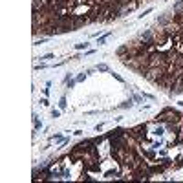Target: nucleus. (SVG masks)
<instances>
[{
	"instance_id": "f03ea898",
	"label": "nucleus",
	"mask_w": 183,
	"mask_h": 183,
	"mask_svg": "<svg viewBox=\"0 0 183 183\" xmlns=\"http://www.w3.org/2000/svg\"><path fill=\"white\" fill-rule=\"evenodd\" d=\"M97 70H101V71H106V70H108V68H106V66H105V64H101V66H97Z\"/></svg>"
},
{
	"instance_id": "7ed1b4c3",
	"label": "nucleus",
	"mask_w": 183,
	"mask_h": 183,
	"mask_svg": "<svg viewBox=\"0 0 183 183\" xmlns=\"http://www.w3.org/2000/svg\"><path fill=\"white\" fill-rule=\"evenodd\" d=\"M61 108H66V99H64V97L61 99Z\"/></svg>"
},
{
	"instance_id": "f257e3e1",
	"label": "nucleus",
	"mask_w": 183,
	"mask_h": 183,
	"mask_svg": "<svg viewBox=\"0 0 183 183\" xmlns=\"http://www.w3.org/2000/svg\"><path fill=\"white\" fill-rule=\"evenodd\" d=\"M174 11H176V13H183V0L174 4Z\"/></svg>"
}]
</instances>
